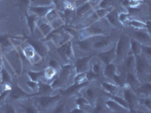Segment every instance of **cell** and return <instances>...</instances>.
Returning <instances> with one entry per match:
<instances>
[{
  "label": "cell",
  "instance_id": "61",
  "mask_svg": "<svg viewBox=\"0 0 151 113\" xmlns=\"http://www.w3.org/2000/svg\"><path fill=\"white\" fill-rule=\"evenodd\" d=\"M142 1H144V0H142ZM147 2H148V3L150 4V0H147Z\"/></svg>",
  "mask_w": 151,
  "mask_h": 113
},
{
  "label": "cell",
  "instance_id": "31",
  "mask_svg": "<svg viewBox=\"0 0 151 113\" xmlns=\"http://www.w3.org/2000/svg\"><path fill=\"white\" fill-rule=\"evenodd\" d=\"M150 21L145 24V23H143L139 21H136V20H129L127 23V25L132 26V27L135 28L137 29H147L148 31H150Z\"/></svg>",
  "mask_w": 151,
  "mask_h": 113
},
{
  "label": "cell",
  "instance_id": "60",
  "mask_svg": "<svg viewBox=\"0 0 151 113\" xmlns=\"http://www.w3.org/2000/svg\"><path fill=\"white\" fill-rule=\"evenodd\" d=\"M0 67H3V62H2V54H0Z\"/></svg>",
  "mask_w": 151,
  "mask_h": 113
},
{
  "label": "cell",
  "instance_id": "51",
  "mask_svg": "<svg viewBox=\"0 0 151 113\" xmlns=\"http://www.w3.org/2000/svg\"><path fill=\"white\" fill-rule=\"evenodd\" d=\"M11 90L12 89H4L3 92L0 94V108H1V107L4 105V103H5V99H6L7 97H9Z\"/></svg>",
  "mask_w": 151,
  "mask_h": 113
},
{
  "label": "cell",
  "instance_id": "21",
  "mask_svg": "<svg viewBox=\"0 0 151 113\" xmlns=\"http://www.w3.org/2000/svg\"><path fill=\"white\" fill-rule=\"evenodd\" d=\"M104 103L106 108H108L110 111L113 112H129V110L122 107V106H120L112 99H107L104 102Z\"/></svg>",
  "mask_w": 151,
  "mask_h": 113
},
{
  "label": "cell",
  "instance_id": "10",
  "mask_svg": "<svg viewBox=\"0 0 151 113\" xmlns=\"http://www.w3.org/2000/svg\"><path fill=\"white\" fill-rule=\"evenodd\" d=\"M112 41V37L109 35L96 36L92 44V48L94 50L106 49L111 45Z\"/></svg>",
  "mask_w": 151,
  "mask_h": 113
},
{
  "label": "cell",
  "instance_id": "13",
  "mask_svg": "<svg viewBox=\"0 0 151 113\" xmlns=\"http://www.w3.org/2000/svg\"><path fill=\"white\" fill-rule=\"evenodd\" d=\"M97 55L99 56L102 63H104L105 65L110 64L116 59V45H113V46L110 50L100 52Z\"/></svg>",
  "mask_w": 151,
  "mask_h": 113
},
{
  "label": "cell",
  "instance_id": "53",
  "mask_svg": "<svg viewBox=\"0 0 151 113\" xmlns=\"http://www.w3.org/2000/svg\"><path fill=\"white\" fill-rule=\"evenodd\" d=\"M21 106L22 107V109H24V112H25L36 113L39 112L37 109H36V107L33 106V104H30V103H29L28 105H25V106H22V105H21Z\"/></svg>",
  "mask_w": 151,
  "mask_h": 113
},
{
  "label": "cell",
  "instance_id": "42",
  "mask_svg": "<svg viewBox=\"0 0 151 113\" xmlns=\"http://www.w3.org/2000/svg\"><path fill=\"white\" fill-rule=\"evenodd\" d=\"M122 3L125 6H129L132 9H135L142 5L144 3V1L142 0H122Z\"/></svg>",
  "mask_w": 151,
  "mask_h": 113
},
{
  "label": "cell",
  "instance_id": "56",
  "mask_svg": "<svg viewBox=\"0 0 151 113\" xmlns=\"http://www.w3.org/2000/svg\"><path fill=\"white\" fill-rule=\"evenodd\" d=\"M3 109H4V112H7V113H15L16 110L14 109V108L12 105L9 104V103H4L3 106Z\"/></svg>",
  "mask_w": 151,
  "mask_h": 113
},
{
  "label": "cell",
  "instance_id": "62",
  "mask_svg": "<svg viewBox=\"0 0 151 113\" xmlns=\"http://www.w3.org/2000/svg\"><path fill=\"white\" fill-rule=\"evenodd\" d=\"M1 69H2V67H0V71H1Z\"/></svg>",
  "mask_w": 151,
  "mask_h": 113
},
{
  "label": "cell",
  "instance_id": "40",
  "mask_svg": "<svg viewBox=\"0 0 151 113\" xmlns=\"http://www.w3.org/2000/svg\"><path fill=\"white\" fill-rule=\"evenodd\" d=\"M45 18H46V21H48L50 24H52L54 21H55L58 19L60 18V14H59L58 11L55 8H53L52 10L48 12V14L45 15Z\"/></svg>",
  "mask_w": 151,
  "mask_h": 113
},
{
  "label": "cell",
  "instance_id": "16",
  "mask_svg": "<svg viewBox=\"0 0 151 113\" xmlns=\"http://www.w3.org/2000/svg\"><path fill=\"white\" fill-rule=\"evenodd\" d=\"M125 84H128L130 88L134 90L141 85L139 79L137 78L135 72H126L125 78Z\"/></svg>",
  "mask_w": 151,
  "mask_h": 113
},
{
  "label": "cell",
  "instance_id": "50",
  "mask_svg": "<svg viewBox=\"0 0 151 113\" xmlns=\"http://www.w3.org/2000/svg\"><path fill=\"white\" fill-rule=\"evenodd\" d=\"M100 9H105V8L114 7L113 6V0H101L98 3Z\"/></svg>",
  "mask_w": 151,
  "mask_h": 113
},
{
  "label": "cell",
  "instance_id": "38",
  "mask_svg": "<svg viewBox=\"0 0 151 113\" xmlns=\"http://www.w3.org/2000/svg\"><path fill=\"white\" fill-rule=\"evenodd\" d=\"M39 95L38 96H41V95H47V94H49L52 91V88L51 87V84H45V83H43L42 82H39Z\"/></svg>",
  "mask_w": 151,
  "mask_h": 113
},
{
  "label": "cell",
  "instance_id": "44",
  "mask_svg": "<svg viewBox=\"0 0 151 113\" xmlns=\"http://www.w3.org/2000/svg\"><path fill=\"white\" fill-rule=\"evenodd\" d=\"M130 15L128 13H125V12L121 11L119 14V21L121 23L122 25L125 26V25H127L128 21L130 20Z\"/></svg>",
  "mask_w": 151,
  "mask_h": 113
},
{
  "label": "cell",
  "instance_id": "28",
  "mask_svg": "<svg viewBox=\"0 0 151 113\" xmlns=\"http://www.w3.org/2000/svg\"><path fill=\"white\" fill-rule=\"evenodd\" d=\"M83 97L87 99L88 101L89 102L91 106H94V103H95L97 99V92L93 87H87L86 89V91H85L84 96Z\"/></svg>",
  "mask_w": 151,
  "mask_h": 113
},
{
  "label": "cell",
  "instance_id": "3",
  "mask_svg": "<svg viewBox=\"0 0 151 113\" xmlns=\"http://www.w3.org/2000/svg\"><path fill=\"white\" fill-rule=\"evenodd\" d=\"M135 56V73L137 78L144 77L150 74V60L144 54L141 53Z\"/></svg>",
  "mask_w": 151,
  "mask_h": 113
},
{
  "label": "cell",
  "instance_id": "11",
  "mask_svg": "<svg viewBox=\"0 0 151 113\" xmlns=\"http://www.w3.org/2000/svg\"><path fill=\"white\" fill-rule=\"evenodd\" d=\"M96 54H91L90 56H84V57H81L78 59L75 62L74 64V68L76 73H82V72H86L89 69V62L93 56H94Z\"/></svg>",
  "mask_w": 151,
  "mask_h": 113
},
{
  "label": "cell",
  "instance_id": "14",
  "mask_svg": "<svg viewBox=\"0 0 151 113\" xmlns=\"http://www.w3.org/2000/svg\"><path fill=\"white\" fill-rule=\"evenodd\" d=\"M30 3L31 0H16L14 6L17 8L19 16L21 18L26 17V16L28 14Z\"/></svg>",
  "mask_w": 151,
  "mask_h": 113
},
{
  "label": "cell",
  "instance_id": "59",
  "mask_svg": "<svg viewBox=\"0 0 151 113\" xmlns=\"http://www.w3.org/2000/svg\"><path fill=\"white\" fill-rule=\"evenodd\" d=\"M70 112H72V113H84V112H85L83 109L79 108V107H76V108L73 109Z\"/></svg>",
  "mask_w": 151,
  "mask_h": 113
},
{
  "label": "cell",
  "instance_id": "25",
  "mask_svg": "<svg viewBox=\"0 0 151 113\" xmlns=\"http://www.w3.org/2000/svg\"><path fill=\"white\" fill-rule=\"evenodd\" d=\"M73 70H75L74 66L71 64H66L60 67V72H58V75L68 82L69 76L73 72Z\"/></svg>",
  "mask_w": 151,
  "mask_h": 113
},
{
  "label": "cell",
  "instance_id": "19",
  "mask_svg": "<svg viewBox=\"0 0 151 113\" xmlns=\"http://www.w3.org/2000/svg\"><path fill=\"white\" fill-rule=\"evenodd\" d=\"M95 37L96 36L87 38V39H85L83 40H79V41L76 42V45H77L79 49L81 51H89L92 48V44L94 42V39H95Z\"/></svg>",
  "mask_w": 151,
  "mask_h": 113
},
{
  "label": "cell",
  "instance_id": "43",
  "mask_svg": "<svg viewBox=\"0 0 151 113\" xmlns=\"http://www.w3.org/2000/svg\"><path fill=\"white\" fill-rule=\"evenodd\" d=\"M31 2L36 6H51L53 4V0H31Z\"/></svg>",
  "mask_w": 151,
  "mask_h": 113
},
{
  "label": "cell",
  "instance_id": "36",
  "mask_svg": "<svg viewBox=\"0 0 151 113\" xmlns=\"http://www.w3.org/2000/svg\"><path fill=\"white\" fill-rule=\"evenodd\" d=\"M1 84L5 85V84H12V79L10 74L7 71L5 67H2L1 69Z\"/></svg>",
  "mask_w": 151,
  "mask_h": 113
},
{
  "label": "cell",
  "instance_id": "1",
  "mask_svg": "<svg viewBox=\"0 0 151 113\" xmlns=\"http://www.w3.org/2000/svg\"><path fill=\"white\" fill-rule=\"evenodd\" d=\"M106 19V18H105ZM111 25L108 23L106 20H101L92 23L87 27L84 28L79 32V40H83L85 39L94 36H103V35H107L111 29Z\"/></svg>",
  "mask_w": 151,
  "mask_h": 113
},
{
  "label": "cell",
  "instance_id": "17",
  "mask_svg": "<svg viewBox=\"0 0 151 113\" xmlns=\"http://www.w3.org/2000/svg\"><path fill=\"white\" fill-rule=\"evenodd\" d=\"M114 7H109V8H105V9H97L95 11L92 12L89 16V20L92 23L95 22V21L101 20V19L104 18L106 16V14L110 13Z\"/></svg>",
  "mask_w": 151,
  "mask_h": 113
},
{
  "label": "cell",
  "instance_id": "23",
  "mask_svg": "<svg viewBox=\"0 0 151 113\" xmlns=\"http://www.w3.org/2000/svg\"><path fill=\"white\" fill-rule=\"evenodd\" d=\"M88 84V82L83 83V84H76V83H74V84L68 87L66 91H63L61 93V95L63 97L72 96V95H74V94L79 92V90L83 89V87L87 86Z\"/></svg>",
  "mask_w": 151,
  "mask_h": 113
},
{
  "label": "cell",
  "instance_id": "6",
  "mask_svg": "<svg viewBox=\"0 0 151 113\" xmlns=\"http://www.w3.org/2000/svg\"><path fill=\"white\" fill-rule=\"evenodd\" d=\"M27 42L29 45L34 48L37 54L41 57L42 60H43L47 56L49 52V48L45 42L42 40H38L34 39H31V38L27 37Z\"/></svg>",
  "mask_w": 151,
  "mask_h": 113
},
{
  "label": "cell",
  "instance_id": "5",
  "mask_svg": "<svg viewBox=\"0 0 151 113\" xmlns=\"http://www.w3.org/2000/svg\"><path fill=\"white\" fill-rule=\"evenodd\" d=\"M122 89H123V98L129 106V112H137V111L135 110L136 106L138 103V98L137 95L128 84H125V85L122 87Z\"/></svg>",
  "mask_w": 151,
  "mask_h": 113
},
{
  "label": "cell",
  "instance_id": "49",
  "mask_svg": "<svg viewBox=\"0 0 151 113\" xmlns=\"http://www.w3.org/2000/svg\"><path fill=\"white\" fill-rule=\"evenodd\" d=\"M91 70H92V72H94L95 74L99 75L101 74V72H103V67L101 66V63L97 62V63H94L92 65Z\"/></svg>",
  "mask_w": 151,
  "mask_h": 113
},
{
  "label": "cell",
  "instance_id": "22",
  "mask_svg": "<svg viewBox=\"0 0 151 113\" xmlns=\"http://www.w3.org/2000/svg\"><path fill=\"white\" fill-rule=\"evenodd\" d=\"M95 5L96 4L93 3V2L86 1V2L79 5V7L77 8V9H76V16L77 17H83L85 14H87L88 12L91 11Z\"/></svg>",
  "mask_w": 151,
  "mask_h": 113
},
{
  "label": "cell",
  "instance_id": "8",
  "mask_svg": "<svg viewBox=\"0 0 151 113\" xmlns=\"http://www.w3.org/2000/svg\"><path fill=\"white\" fill-rule=\"evenodd\" d=\"M13 39H22V38L19 37V36L6 34L0 35V48H1V52L2 54H7L14 49V44L12 41Z\"/></svg>",
  "mask_w": 151,
  "mask_h": 113
},
{
  "label": "cell",
  "instance_id": "29",
  "mask_svg": "<svg viewBox=\"0 0 151 113\" xmlns=\"http://www.w3.org/2000/svg\"><path fill=\"white\" fill-rule=\"evenodd\" d=\"M117 69L116 66L115 64H113V62L110 64L105 65L104 69V75L108 79H113V78L116 75Z\"/></svg>",
  "mask_w": 151,
  "mask_h": 113
},
{
  "label": "cell",
  "instance_id": "15",
  "mask_svg": "<svg viewBox=\"0 0 151 113\" xmlns=\"http://www.w3.org/2000/svg\"><path fill=\"white\" fill-rule=\"evenodd\" d=\"M121 12L120 9H114L106 14L105 17L106 20L108 21L109 24L113 27H119V26H122L121 23L119 21V14Z\"/></svg>",
  "mask_w": 151,
  "mask_h": 113
},
{
  "label": "cell",
  "instance_id": "34",
  "mask_svg": "<svg viewBox=\"0 0 151 113\" xmlns=\"http://www.w3.org/2000/svg\"><path fill=\"white\" fill-rule=\"evenodd\" d=\"M134 91H135V92L137 93V94H144L145 97H150L151 84L150 82L144 83L143 85H140Z\"/></svg>",
  "mask_w": 151,
  "mask_h": 113
},
{
  "label": "cell",
  "instance_id": "12",
  "mask_svg": "<svg viewBox=\"0 0 151 113\" xmlns=\"http://www.w3.org/2000/svg\"><path fill=\"white\" fill-rule=\"evenodd\" d=\"M146 29H137L134 31V39L139 41L141 45L150 46L151 36L150 31H145Z\"/></svg>",
  "mask_w": 151,
  "mask_h": 113
},
{
  "label": "cell",
  "instance_id": "20",
  "mask_svg": "<svg viewBox=\"0 0 151 113\" xmlns=\"http://www.w3.org/2000/svg\"><path fill=\"white\" fill-rule=\"evenodd\" d=\"M55 6H30L29 9V11L36 14L40 18L45 17L47 14L50 11L52 10Z\"/></svg>",
  "mask_w": 151,
  "mask_h": 113
},
{
  "label": "cell",
  "instance_id": "24",
  "mask_svg": "<svg viewBox=\"0 0 151 113\" xmlns=\"http://www.w3.org/2000/svg\"><path fill=\"white\" fill-rule=\"evenodd\" d=\"M36 26L39 27L43 36L46 37L50 33H52V31L53 30V26H52V24H50L48 22L42 21V19L40 18L37 21L36 23Z\"/></svg>",
  "mask_w": 151,
  "mask_h": 113
},
{
  "label": "cell",
  "instance_id": "37",
  "mask_svg": "<svg viewBox=\"0 0 151 113\" xmlns=\"http://www.w3.org/2000/svg\"><path fill=\"white\" fill-rule=\"evenodd\" d=\"M27 74L28 75L31 81L36 82H40L42 79H44V71L40 72H34V71L28 70L27 71Z\"/></svg>",
  "mask_w": 151,
  "mask_h": 113
},
{
  "label": "cell",
  "instance_id": "18",
  "mask_svg": "<svg viewBox=\"0 0 151 113\" xmlns=\"http://www.w3.org/2000/svg\"><path fill=\"white\" fill-rule=\"evenodd\" d=\"M123 71L135 72V56L133 54H128L123 60Z\"/></svg>",
  "mask_w": 151,
  "mask_h": 113
},
{
  "label": "cell",
  "instance_id": "45",
  "mask_svg": "<svg viewBox=\"0 0 151 113\" xmlns=\"http://www.w3.org/2000/svg\"><path fill=\"white\" fill-rule=\"evenodd\" d=\"M86 82H88L86 80V72L78 73L74 78V83H76V84H83V83Z\"/></svg>",
  "mask_w": 151,
  "mask_h": 113
},
{
  "label": "cell",
  "instance_id": "52",
  "mask_svg": "<svg viewBox=\"0 0 151 113\" xmlns=\"http://www.w3.org/2000/svg\"><path fill=\"white\" fill-rule=\"evenodd\" d=\"M26 84H27L28 87H29L33 92L36 93L39 91V87H40V86H39V82H36L29 80L27 82Z\"/></svg>",
  "mask_w": 151,
  "mask_h": 113
},
{
  "label": "cell",
  "instance_id": "35",
  "mask_svg": "<svg viewBox=\"0 0 151 113\" xmlns=\"http://www.w3.org/2000/svg\"><path fill=\"white\" fill-rule=\"evenodd\" d=\"M58 71L52 67H48L44 71V79L48 82L53 81L58 76Z\"/></svg>",
  "mask_w": 151,
  "mask_h": 113
},
{
  "label": "cell",
  "instance_id": "41",
  "mask_svg": "<svg viewBox=\"0 0 151 113\" xmlns=\"http://www.w3.org/2000/svg\"><path fill=\"white\" fill-rule=\"evenodd\" d=\"M106 96L108 97L110 99H113L114 101L116 102L117 103L122 106V107H124L125 109H128L129 111V106L127 103V102L125 101V99L123 97H118L117 95H112V94H106Z\"/></svg>",
  "mask_w": 151,
  "mask_h": 113
},
{
  "label": "cell",
  "instance_id": "63",
  "mask_svg": "<svg viewBox=\"0 0 151 113\" xmlns=\"http://www.w3.org/2000/svg\"><path fill=\"white\" fill-rule=\"evenodd\" d=\"M1 1H2V0H0V2H1Z\"/></svg>",
  "mask_w": 151,
  "mask_h": 113
},
{
  "label": "cell",
  "instance_id": "9",
  "mask_svg": "<svg viewBox=\"0 0 151 113\" xmlns=\"http://www.w3.org/2000/svg\"><path fill=\"white\" fill-rule=\"evenodd\" d=\"M58 53L66 63L73 60L75 58L71 41H67V42L64 43L61 46L59 47L58 48Z\"/></svg>",
  "mask_w": 151,
  "mask_h": 113
},
{
  "label": "cell",
  "instance_id": "47",
  "mask_svg": "<svg viewBox=\"0 0 151 113\" xmlns=\"http://www.w3.org/2000/svg\"><path fill=\"white\" fill-rule=\"evenodd\" d=\"M138 103L144 105L149 111H151V99L150 97H145L144 98L138 99Z\"/></svg>",
  "mask_w": 151,
  "mask_h": 113
},
{
  "label": "cell",
  "instance_id": "4",
  "mask_svg": "<svg viewBox=\"0 0 151 113\" xmlns=\"http://www.w3.org/2000/svg\"><path fill=\"white\" fill-rule=\"evenodd\" d=\"M36 98L38 103H39V108L40 109L48 111L52 109H55V106L58 104L62 99L61 93H59L56 96H46V95H41L38 96Z\"/></svg>",
  "mask_w": 151,
  "mask_h": 113
},
{
  "label": "cell",
  "instance_id": "30",
  "mask_svg": "<svg viewBox=\"0 0 151 113\" xmlns=\"http://www.w3.org/2000/svg\"><path fill=\"white\" fill-rule=\"evenodd\" d=\"M101 86L106 92L112 94V95H117V94L119 91V86L117 85L116 84H113V83L105 82L102 83Z\"/></svg>",
  "mask_w": 151,
  "mask_h": 113
},
{
  "label": "cell",
  "instance_id": "32",
  "mask_svg": "<svg viewBox=\"0 0 151 113\" xmlns=\"http://www.w3.org/2000/svg\"><path fill=\"white\" fill-rule=\"evenodd\" d=\"M23 54L24 55L25 58H26L28 61L31 62V63H33L37 53L36 52L34 48L29 45V46L24 48V50H23Z\"/></svg>",
  "mask_w": 151,
  "mask_h": 113
},
{
  "label": "cell",
  "instance_id": "7",
  "mask_svg": "<svg viewBox=\"0 0 151 113\" xmlns=\"http://www.w3.org/2000/svg\"><path fill=\"white\" fill-rule=\"evenodd\" d=\"M38 95H39L38 92L33 93V94H28L26 91H24L18 85L17 83H15L12 87V90L9 93V97H10L11 99H14V100H22V99H29L32 97H36Z\"/></svg>",
  "mask_w": 151,
  "mask_h": 113
},
{
  "label": "cell",
  "instance_id": "48",
  "mask_svg": "<svg viewBox=\"0 0 151 113\" xmlns=\"http://www.w3.org/2000/svg\"><path fill=\"white\" fill-rule=\"evenodd\" d=\"M99 75H97V74L94 73V72H92L91 69H88L87 72H86V78L87 82H94V81L97 80Z\"/></svg>",
  "mask_w": 151,
  "mask_h": 113
},
{
  "label": "cell",
  "instance_id": "39",
  "mask_svg": "<svg viewBox=\"0 0 151 113\" xmlns=\"http://www.w3.org/2000/svg\"><path fill=\"white\" fill-rule=\"evenodd\" d=\"M67 82H66L65 80L60 78L58 75L52 81V83L51 84V87L53 90L58 89V88H60V87H65L66 84H67Z\"/></svg>",
  "mask_w": 151,
  "mask_h": 113
},
{
  "label": "cell",
  "instance_id": "27",
  "mask_svg": "<svg viewBox=\"0 0 151 113\" xmlns=\"http://www.w3.org/2000/svg\"><path fill=\"white\" fill-rule=\"evenodd\" d=\"M26 19L29 32H30L31 34H33L36 27V23H37L38 20L40 19V17H38L36 14L33 13L31 14H27L26 16Z\"/></svg>",
  "mask_w": 151,
  "mask_h": 113
},
{
  "label": "cell",
  "instance_id": "57",
  "mask_svg": "<svg viewBox=\"0 0 151 113\" xmlns=\"http://www.w3.org/2000/svg\"><path fill=\"white\" fill-rule=\"evenodd\" d=\"M48 66L50 67H52V68L55 69L57 70L58 71L59 69H60V67H59L58 64V62L55 60H51L49 62H48Z\"/></svg>",
  "mask_w": 151,
  "mask_h": 113
},
{
  "label": "cell",
  "instance_id": "55",
  "mask_svg": "<svg viewBox=\"0 0 151 113\" xmlns=\"http://www.w3.org/2000/svg\"><path fill=\"white\" fill-rule=\"evenodd\" d=\"M65 104H66V101L62 102V103H59L57 105L55 106V109H54V112H58V113H60V112H65Z\"/></svg>",
  "mask_w": 151,
  "mask_h": 113
},
{
  "label": "cell",
  "instance_id": "26",
  "mask_svg": "<svg viewBox=\"0 0 151 113\" xmlns=\"http://www.w3.org/2000/svg\"><path fill=\"white\" fill-rule=\"evenodd\" d=\"M141 53V44L138 41L134 39L130 38V50L128 54H133L134 56L140 54ZM127 54V55H128Z\"/></svg>",
  "mask_w": 151,
  "mask_h": 113
},
{
  "label": "cell",
  "instance_id": "2",
  "mask_svg": "<svg viewBox=\"0 0 151 113\" xmlns=\"http://www.w3.org/2000/svg\"><path fill=\"white\" fill-rule=\"evenodd\" d=\"M130 50V37L126 34H122L119 36L116 44V59L117 61H123Z\"/></svg>",
  "mask_w": 151,
  "mask_h": 113
},
{
  "label": "cell",
  "instance_id": "54",
  "mask_svg": "<svg viewBox=\"0 0 151 113\" xmlns=\"http://www.w3.org/2000/svg\"><path fill=\"white\" fill-rule=\"evenodd\" d=\"M150 48V46H148V45H141V53L145 55L150 60L151 58Z\"/></svg>",
  "mask_w": 151,
  "mask_h": 113
},
{
  "label": "cell",
  "instance_id": "33",
  "mask_svg": "<svg viewBox=\"0 0 151 113\" xmlns=\"http://www.w3.org/2000/svg\"><path fill=\"white\" fill-rule=\"evenodd\" d=\"M76 105L77 106V107L83 109L85 112H87L86 109H89L92 108L91 105L90 104V103L88 101L87 99L84 97L83 96H79L75 100Z\"/></svg>",
  "mask_w": 151,
  "mask_h": 113
},
{
  "label": "cell",
  "instance_id": "46",
  "mask_svg": "<svg viewBox=\"0 0 151 113\" xmlns=\"http://www.w3.org/2000/svg\"><path fill=\"white\" fill-rule=\"evenodd\" d=\"M93 107H94V109H93L94 112H106L105 110L104 104H102L101 102H99V99H96V102H95L94 106Z\"/></svg>",
  "mask_w": 151,
  "mask_h": 113
},
{
  "label": "cell",
  "instance_id": "58",
  "mask_svg": "<svg viewBox=\"0 0 151 113\" xmlns=\"http://www.w3.org/2000/svg\"><path fill=\"white\" fill-rule=\"evenodd\" d=\"M64 6L67 9H69V10H72L73 9V5L72 3H70V2H64Z\"/></svg>",
  "mask_w": 151,
  "mask_h": 113
}]
</instances>
